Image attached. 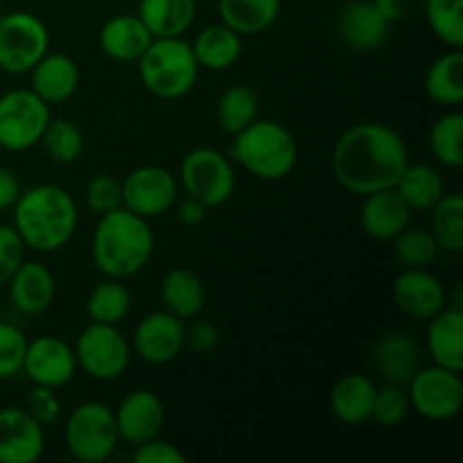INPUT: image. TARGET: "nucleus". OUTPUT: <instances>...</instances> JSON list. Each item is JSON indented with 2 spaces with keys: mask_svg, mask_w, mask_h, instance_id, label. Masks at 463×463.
I'll list each match as a JSON object with an SVG mask.
<instances>
[{
  "mask_svg": "<svg viewBox=\"0 0 463 463\" xmlns=\"http://www.w3.org/2000/svg\"><path fill=\"white\" fill-rule=\"evenodd\" d=\"M407 163L405 140L383 122H362L344 131L330 156L339 185L362 197L393 188Z\"/></svg>",
  "mask_w": 463,
  "mask_h": 463,
  "instance_id": "1",
  "label": "nucleus"
},
{
  "mask_svg": "<svg viewBox=\"0 0 463 463\" xmlns=\"http://www.w3.org/2000/svg\"><path fill=\"white\" fill-rule=\"evenodd\" d=\"M80 211L68 190L54 184H39L23 190L14 203V229L27 249L54 253L72 240Z\"/></svg>",
  "mask_w": 463,
  "mask_h": 463,
  "instance_id": "2",
  "label": "nucleus"
},
{
  "mask_svg": "<svg viewBox=\"0 0 463 463\" xmlns=\"http://www.w3.org/2000/svg\"><path fill=\"white\" fill-rule=\"evenodd\" d=\"M154 256V231L147 220L125 206L99 215L90 238V258L99 274L125 280L147 267Z\"/></svg>",
  "mask_w": 463,
  "mask_h": 463,
  "instance_id": "3",
  "label": "nucleus"
},
{
  "mask_svg": "<svg viewBox=\"0 0 463 463\" xmlns=\"http://www.w3.org/2000/svg\"><path fill=\"white\" fill-rule=\"evenodd\" d=\"M229 158L238 161L256 179L279 181L297 167L298 143L280 122L258 118L235 134Z\"/></svg>",
  "mask_w": 463,
  "mask_h": 463,
  "instance_id": "4",
  "label": "nucleus"
},
{
  "mask_svg": "<svg viewBox=\"0 0 463 463\" xmlns=\"http://www.w3.org/2000/svg\"><path fill=\"white\" fill-rule=\"evenodd\" d=\"M199 63L193 45L181 36L154 39L143 57L138 59V72L145 89L161 99H179L193 90L199 77Z\"/></svg>",
  "mask_w": 463,
  "mask_h": 463,
  "instance_id": "5",
  "label": "nucleus"
},
{
  "mask_svg": "<svg viewBox=\"0 0 463 463\" xmlns=\"http://www.w3.org/2000/svg\"><path fill=\"white\" fill-rule=\"evenodd\" d=\"M63 439L68 452L77 461L102 463L111 459L120 443L113 410L99 401L81 402L68 416Z\"/></svg>",
  "mask_w": 463,
  "mask_h": 463,
  "instance_id": "6",
  "label": "nucleus"
},
{
  "mask_svg": "<svg viewBox=\"0 0 463 463\" xmlns=\"http://www.w3.org/2000/svg\"><path fill=\"white\" fill-rule=\"evenodd\" d=\"M179 181L185 194L203 206L220 208L233 197L235 170L229 154H222L213 147H197L188 152L181 161Z\"/></svg>",
  "mask_w": 463,
  "mask_h": 463,
  "instance_id": "7",
  "label": "nucleus"
},
{
  "mask_svg": "<svg viewBox=\"0 0 463 463\" xmlns=\"http://www.w3.org/2000/svg\"><path fill=\"white\" fill-rule=\"evenodd\" d=\"M77 366L98 383H111L125 375L131 362V342L118 330V326H86L75 342Z\"/></svg>",
  "mask_w": 463,
  "mask_h": 463,
  "instance_id": "8",
  "label": "nucleus"
},
{
  "mask_svg": "<svg viewBox=\"0 0 463 463\" xmlns=\"http://www.w3.org/2000/svg\"><path fill=\"white\" fill-rule=\"evenodd\" d=\"M50 122V104L32 89H14L0 95V147L25 152L43 138Z\"/></svg>",
  "mask_w": 463,
  "mask_h": 463,
  "instance_id": "9",
  "label": "nucleus"
},
{
  "mask_svg": "<svg viewBox=\"0 0 463 463\" xmlns=\"http://www.w3.org/2000/svg\"><path fill=\"white\" fill-rule=\"evenodd\" d=\"M50 32L30 12H9L0 18V71L25 75L48 52Z\"/></svg>",
  "mask_w": 463,
  "mask_h": 463,
  "instance_id": "10",
  "label": "nucleus"
},
{
  "mask_svg": "<svg viewBox=\"0 0 463 463\" xmlns=\"http://www.w3.org/2000/svg\"><path fill=\"white\" fill-rule=\"evenodd\" d=\"M410 405L428 420H450L461 411L463 380L459 371L446 366H425L410 380Z\"/></svg>",
  "mask_w": 463,
  "mask_h": 463,
  "instance_id": "11",
  "label": "nucleus"
},
{
  "mask_svg": "<svg viewBox=\"0 0 463 463\" xmlns=\"http://www.w3.org/2000/svg\"><path fill=\"white\" fill-rule=\"evenodd\" d=\"M179 197V181L161 165H143L122 181V206L136 215L152 220L172 211Z\"/></svg>",
  "mask_w": 463,
  "mask_h": 463,
  "instance_id": "12",
  "label": "nucleus"
},
{
  "mask_svg": "<svg viewBox=\"0 0 463 463\" xmlns=\"http://www.w3.org/2000/svg\"><path fill=\"white\" fill-rule=\"evenodd\" d=\"M77 369L80 366H77L75 348L66 339L54 337V335H41V337L27 342L21 373H25L30 383L61 389L72 383Z\"/></svg>",
  "mask_w": 463,
  "mask_h": 463,
  "instance_id": "13",
  "label": "nucleus"
},
{
  "mask_svg": "<svg viewBox=\"0 0 463 463\" xmlns=\"http://www.w3.org/2000/svg\"><path fill=\"white\" fill-rule=\"evenodd\" d=\"M185 346V324L172 312H149L138 321L131 339V351L152 366L170 364Z\"/></svg>",
  "mask_w": 463,
  "mask_h": 463,
  "instance_id": "14",
  "label": "nucleus"
},
{
  "mask_svg": "<svg viewBox=\"0 0 463 463\" xmlns=\"http://www.w3.org/2000/svg\"><path fill=\"white\" fill-rule=\"evenodd\" d=\"M393 301L402 315L430 321L448 306V292L428 267H405L393 283Z\"/></svg>",
  "mask_w": 463,
  "mask_h": 463,
  "instance_id": "15",
  "label": "nucleus"
},
{
  "mask_svg": "<svg viewBox=\"0 0 463 463\" xmlns=\"http://www.w3.org/2000/svg\"><path fill=\"white\" fill-rule=\"evenodd\" d=\"M45 452V428L21 407L0 410V463H34Z\"/></svg>",
  "mask_w": 463,
  "mask_h": 463,
  "instance_id": "16",
  "label": "nucleus"
},
{
  "mask_svg": "<svg viewBox=\"0 0 463 463\" xmlns=\"http://www.w3.org/2000/svg\"><path fill=\"white\" fill-rule=\"evenodd\" d=\"M113 416H116L120 441L140 446L161 434L163 423H165V407L156 393L138 389L122 398L120 405L113 410Z\"/></svg>",
  "mask_w": 463,
  "mask_h": 463,
  "instance_id": "17",
  "label": "nucleus"
},
{
  "mask_svg": "<svg viewBox=\"0 0 463 463\" xmlns=\"http://www.w3.org/2000/svg\"><path fill=\"white\" fill-rule=\"evenodd\" d=\"M392 23L378 12L373 0H351L339 12V34L355 52H373L387 41Z\"/></svg>",
  "mask_w": 463,
  "mask_h": 463,
  "instance_id": "18",
  "label": "nucleus"
},
{
  "mask_svg": "<svg viewBox=\"0 0 463 463\" xmlns=\"http://www.w3.org/2000/svg\"><path fill=\"white\" fill-rule=\"evenodd\" d=\"M9 298L21 315L36 317L43 315L54 301L57 283L48 265L39 260H23L16 274L9 279Z\"/></svg>",
  "mask_w": 463,
  "mask_h": 463,
  "instance_id": "19",
  "label": "nucleus"
},
{
  "mask_svg": "<svg viewBox=\"0 0 463 463\" xmlns=\"http://www.w3.org/2000/svg\"><path fill=\"white\" fill-rule=\"evenodd\" d=\"M411 208L398 194L396 188L378 190L364 197L362 206V229L369 238L392 242L402 229L410 226Z\"/></svg>",
  "mask_w": 463,
  "mask_h": 463,
  "instance_id": "20",
  "label": "nucleus"
},
{
  "mask_svg": "<svg viewBox=\"0 0 463 463\" xmlns=\"http://www.w3.org/2000/svg\"><path fill=\"white\" fill-rule=\"evenodd\" d=\"M30 72L32 90L45 104L66 102L80 86V68H77L75 59L61 52H45Z\"/></svg>",
  "mask_w": 463,
  "mask_h": 463,
  "instance_id": "21",
  "label": "nucleus"
},
{
  "mask_svg": "<svg viewBox=\"0 0 463 463\" xmlns=\"http://www.w3.org/2000/svg\"><path fill=\"white\" fill-rule=\"evenodd\" d=\"M152 41L154 36L136 14H120V16L109 18L99 30V48L113 61H138Z\"/></svg>",
  "mask_w": 463,
  "mask_h": 463,
  "instance_id": "22",
  "label": "nucleus"
},
{
  "mask_svg": "<svg viewBox=\"0 0 463 463\" xmlns=\"http://www.w3.org/2000/svg\"><path fill=\"white\" fill-rule=\"evenodd\" d=\"M428 348L434 364L463 371V310L446 306L430 319Z\"/></svg>",
  "mask_w": 463,
  "mask_h": 463,
  "instance_id": "23",
  "label": "nucleus"
},
{
  "mask_svg": "<svg viewBox=\"0 0 463 463\" xmlns=\"http://www.w3.org/2000/svg\"><path fill=\"white\" fill-rule=\"evenodd\" d=\"M375 384L364 373H348L330 392V411L344 425H364L371 420Z\"/></svg>",
  "mask_w": 463,
  "mask_h": 463,
  "instance_id": "24",
  "label": "nucleus"
},
{
  "mask_svg": "<svg viewBox=\"0 0 463 463\" xmlns=\"http://www.w3.org/2000/svg\"><path fill=\"white\" fill-rule=\"evenodd\" d=\"M136 16L154 39L184 36L197 18V0H140Z\"/></svg>",
  "mask_w": 463,
  "mask_h": 463,
  "instance_id": "25",
  "label": "nucleus"
},
{
  "mask_svg": "<svg viewBox=\"0 0 463 463\" xmlns=\"http://www.w3.org/2000/svg\"><path fill=\"white\" fill-rule=\"evenodd\" d=\"M375 364L392 384H410L420 369L419 344L407 333H387L375 346Z\"/></svg>",
  "mask_w": 463,
  "mask_h": 463,
  "instance_id": "26",
  "label": "nucleus"
},
{
  "mask_svg": "<svg viewBox=\"0 0 463 463\" xmlns=\"http://www.w3.org/2000/svg\"><path fill=\"white\" fill-rule=\"evenodd\" d=\"M190 45H193L199 68H206V71H229L242 57V36L226 27L224 23L203 27Z\"/></svg>",
  "mask_w": 463,
  "mask_h": 463,
  "instance_id": "27",
  "label": "nucleus"
},
{
  "mask_svg": "<svg viewBox=\"0 0 463 463\" xmlns=\"http://www.w3.org/2000/svg\"><path fill=\"white\" fill-rule=\"evenodd\" d=\"M161 298L167 312L179 319H194L206 303V288L194 271L185 267L170 269L161 280Z\"/></svg>",
  "mask_w": 463,
  "mask_h": 463,
  "instance_id": "28",
  "label": "nucleus"
},
{
  "mask_svg": "<svg viewBox=\"0 0 463 463\" xmlns=\"http://www.w3.org/2000/svg\"><path fill=\"white\" fill-rule=\"evenodd\" d=\"M393 188L411 211H432L434 203L446 194V181L441 172L428 163H407Z\"/></svg>",
  "mask_w": 463,
  "mask_h": 463,
  "instance_id": "29",
  "label": "nucleus"
},
{
  "mask_svg": "<svg viewBox=\"0 0 463 463\" xmlns=\"http://www.w3.org/2000/svg\"><path fill=\"white\" fill-rule=\"evenodd\" d=\"M425 93L434 104L446 109H459L463 102V54L450 50L441 54L425 75Z\"/></svg>",
  "mask_w": 463,
  "mask_h": 463,
  "instance_id": "30",
  "label": "nucleus"
},
{
  "mask_svg": "<svg viewBox=\"0 0 463 463\" xmlns=\"http://www.w3.org/2000/svg\"><path fill=\"white\" fill-rule=\"evenodd\" d=\"M280 14V0H220V18L240 36L269 30Z\"/></svg>",
  "mask_w": 463,
  "mask_h": 463,
  "instance_id": "31",
  "label": "nucleus"
},
{
  "mask_svg": "<svg viewBox=\"0 0 463 463\" xmlns=\"http://www.w3.org/2000/svg\"><path fill=\"white\" fill-rule=\"evenodd\" d=\"M260 118V95L247 84L229 86L217 99V122L226 134H238Z\"/></svg>",
  "mask_w": 463,
  "mask_h": 463,
  "instance_id": "32",
  "label": "nucleus"
},
{
  "mask_svg": "<svg viewBox=\"0 0 463 463\" xmlns=\"http://www.w3.org/2000/svg\"><path fill=\"white\" fill-rule=\"evenodd\" d=\"M432 238L448 253L463 251V197L459 193L443 194L432 206Z\"/></svg>",
  "mask_w": 463,
  "mask_h": 463,
  "instance_id": "33",
  "label": "nucleus"
},
{
  "mask_svg": "<svg viewBox=\"0 0 463 463\" xmlns=\"http://www.w3.org/2000/svg\"><path fill=\"white\" fill-rule=\"evenodd\" d=\"M131 310V292L122 280L107 279L95 285L86 301V312L95 324L118 326Z\"/></svg>",
  "mask_w": 463,
  "mask_h": 463,
  "instance_id": "34",
  "label": "nucleus"
},
{
  "mask_svg": "<svg viewBox=\"0 0 463 463\" xmlns=\"http://www.w3.org/2000/svg\"><path fill=\"white\" fill-rule=\"evenodd\" d=\"M430 147L441 165L457 167L463 165V113L452 109L446 111L430 131Z\"/></svg>",
  "mask_w": 463,
  "mask_h": 463,
  "instance_id": "35",
  "label": "nucleus"
},
{
  "mask_svg": "<svg viewBox=\"0 0 463 463\" xmlns=\"http://www.w3.org/2000/svg\"><path fill=\"white\" fill-rule=\"evenodd\" d=\"M425 18L441 43L463 45V0H425Z\"/></svg>",
  "mask_w": 463,
  "mask_h": 463,
  "instance_id": "36",
  "label": "nucleus"
},
{
  "mask_svg": "<svg viewBox=\"0 0 463 463\" xmlns=\"http://www.w3.org/2000/svg\"><path fill=\"white\" fill-rule=\"evenodd\" d=\"M41 143H43L48 156L54 163H63V165L75 163L84 152V134H81V129L75 122L63 120V118H59V120L50 118Z\"/></svg>",
  "mask_w": 463,
  "mask_h": 463,
  "instance_id": "37",
  "label": "nucleus"
},
{
  "mask_svg": "<svg viewBox=\"0 0 463 463\" xmlns=\"http://www.w3.org/2000/svg\"><path fill=\"white\" fill-rule=\"evenodd\" d=\"M393 242V253L405 267H428L439 258V244L425 229H402Z\"/></svg>",
  "mask_w": 463,
  "mask_h": 463,
  "instance_id": "38",
  "label": "nucleus"
},
{
  "mask_svg": "<svg viewBox=\"0 0 463 463\" xmlns=\"http://www.w3.org/2000/svg\"><path fill=\"white\" fill-rule=\"evenodd\" d=\"M410 396H407L405 389L401 384H392L387 387L375 389V401H373V411H371V419L375 420L383 428H396L410 414Z\"/></svg>",
  "mask_w": 463,
  "mask_h": 463,
  "instance_id": "39",
  "label": "nucleus"
},
{
  "mask_svg": "<svg viewBox=\"0 0 463 463\" xmlns=\"http://www.w3.org/2000/svg\"><path fill=\"white\" fill-rule=\"evenodd\" d=\"M27 337L18 326L0 321V380H9L21 373L25 357Z\"/></svg>",
  "mask_w": 463,
  "mask_h": 463,
  "instance_id": "40",
  "label": "nucleus"
},
{
  "mask_svg": "<svg viewBox=\"0 0 463 463\" xmlns=\"http://www.w3.org/2000/svg\"><path fill=\"white\" fill-rule=\"evenodd\" d=\"M86 206L98 217L122 208V181L111 175L93 176L86 185Z\"/></svg>",
  "mask_w": 463,
  "mask_h": 463,
  "instance_id": "41",
  "label": "nucleus"
},
{
  "mask_svg": "<svg viewBox=\"0 0 463 463\" xmlns=\"http://www.w3.org/2000/svg\"><path fill=\"white\" fill-rule=\"evenodd\" d=\"M25 242L12 224H0V288L9 283L25 260Z\"/></svg>",
  "mask_w": 463,
  "mask_h": 463,
  "instance_id": "42",
  "label": "nucleus"
},
{
  "mask_svg": "<svg viewBox=\"0 0 463 463\" xmlns=\"http://www.w3.org/2000/svg\"><path fill=\"white\" fill-rule=\"evenodd\" d=\"M27 411L34 420H39L43 428L48 425H54L61 416V402H59L57 393L50 387H41V384H34L32 392L27 393Z\"/></svg>",
  "mask_w": 463,
  "mask_h": 463,
  "instance_id": "43",
  "label": "nucleus"
},
{
  "mask_svg": "<svg viewBox=\"0 0 463 463\" xmlns=\"http://www.w3.org/2000/svg\"><path fill=\"white\" fill-rule=\"evenodd\" d=\"M134 463H185V455L170 441L154 437L149 441L134 446V455H131Z\"/></svg>",
  "mask_w": 463,
  "mask_h": 463,
  "instance_id": "44",
  "label": "nucleus"
},
{
  "mask_svg": "<svg viewBox=\"0 0 463 463\" xmlns=\"http://www.w3.org/2000/svg\"><path fill=\"white\" fill-rule=\"evenodd\" d=\"M220 344V330L208 321H194L185 328V346L194 353H211Z\"/></svg>",
  "mask_w": 463,
  "mask_h": 463,
  "instance_id": "45",
  "label": "nucleus"
},
{
  "mask_svg": "<svg viewBox=\"0 0 463 463\" xmlns=\"http://www.w3.org/2000/svg\"><path fill=\"white\" fill-rule=\"evenodd\" d=\"M23 188L18 176L14 175L9 167L0 165V211H7V208H14L16 199L21 197Z\"/></svg>",
  "mask_w": 463,
  "mask_h": 463,
  "instance_id": "46",
  "label": "nucleus"
},
{
  "mask_svg": "<svg viewBox=\"0 0 463 463\" xmlns=\"http://www.w3.org/2000/svg\"><path fill=\"white\" fill-rule=\"evenodd\" d=\"M208 211H211V208L203 206L202 202H197V199L188 197V199H185V202L179 203V211H176V217H179L181 224L188 226V229H197V226H202L203 222H206Z\"/></svg>",
  "mask_w": 463,
  "mask_h": 463,
  "instance_id": "47",
  "label": "nucleus"
},
{
  "mask_svg": "<svg viewBox=\"0 0 463 463\" xmlns=\"http://www.w3.org/2000/svg\"><path fill=\"white\" fill-rule=\"evenodd\" d=\"M373 5L389 23H396L401 21L402 16H407V12L411 9L414 0H373Z\"/></svg>",
  "mask_w": 463,
  "mask_h": 463,
  "instance_id": "48",
  "label": "nucleus"
},
{
  "mask_svg": "<svg viewBox=\"0 0 463 463\" xmlns=\"http://www.w3.org/2000/svg\"><path fill=\"white\" fill-rule=\"evenodd\" d=\"M3 14H5V12H3V5H0V18H3Z\"/></svg>",
  "mask_w": 463,
  "mask_h": 463,
  "instance_id": "49",
  "label": "nucleus"
}]
</instances>
